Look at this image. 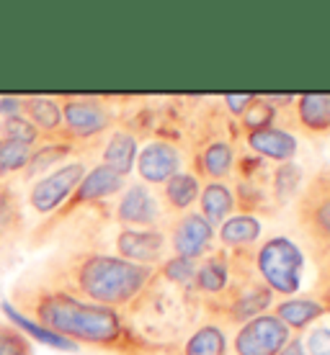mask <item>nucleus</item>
Here are the masks:
<instances>
[{
	"instance_id": "1a4fd4ad",
	"label": "nucleus",
	"mask_w": 330,
	"mask_h": 355,
	"mask_svg": "<svg viewBox=\"0 0 330 355\" xmlns=\"http://www.w3.org/2000/svg\"><path fill=\"white\" fill-rule=\"evenodd\" d=\"M215 240V230L206 222L201 214L197 211H183L179 222L170 227V248L179 258L194 260L197 263L204 252H209Z\"/></svg>"
},
{
	"instance_id": "5701e85b",
	"label": "nucleus",
	"mask_w": 330,
	"mask_h": 355,
	"mask_svg": "<svg viewBox=\"0 0 330 355\" xmlns=\"http://www.w3.org/2000/svg\"><path fill=\"white\" fill-rule=\"evenodd\" d=\"M163 198H165V204L173 209V211H186L188 206L194 204L199 198V191H201V186H199L197 175H191V173H176V175L170 178L168 183H163Z\"/></svg>"
},
{
	"instance_id": "4468645a",
	"label": "nucleus",
	"mask_w": 330,
	"mask_h": 355,
	"mask_svg": "<svg viewBox=\"0 0 330 355\" xmlns=\"http://www.w3.org/2000/svg\"><path fill=\"white\" fill-rule=\"evenodd\" d=\"M78 152V144L70 142V139H42V142L31 147L28 152V160L21 170V175L26 180H36L39 175H44L49 170L60 168L63 162H67Z\"/></svg>"
},
{
	"instance_id": "6e6552de",
	"label": "nucleus",
	"mask_w": 330,
	"mask_h": 355,
	"mask_svg": "<svg viewBox=\"0 0 330 355\" xmlns=\"http://www.w3.org/2000/svg\"><path fill=\"white\" fill-rule=\"evenodd\" d=\"M114 216L122 227H129V230H158L163 219V206L150 186L132 183L119 193Z\"/></svg>"
},
{
	"instance_id": "f8f14e48",
	"label": "nucleus",
	"mask_w": 330,
	"mask_h": 355,
	"mask_svg": "<svg viewBox=\"0 0 330 355\" xmlns=\"http://www.w3.org/2000/svg\"><path fill=\"white\" fill-rule=\"evenodd\" d=\"M299 222L315 240L330 245V175H320L299 201Z\"/></svg>"
},
{
	"instance_id": "0eeeda50",
	"label": "nucleus",
	"mask_w": 330,
	"mask_h": 355,
	"mask_svg": "<svg viewBox=\"0 0 330 355\" xmlns=\"http://www.w3.org/2000/svg\"><path fill=\"white\" fill-rule=\"evenodd\" d=\"M292 340V329L279 320L277 314H258L242 322L235 335L238 355H279V350Z\"/></svg>"
},
{
	"instance_id": "cd10ccee",
	"label": "nucleus",
	"mask_w": 330,
	"mask_h": 355,
	"mask_svg": "<svg viewBox=\"0 0 330 355\" xmlns=\"http://www.w3.org/2000/svg\"><path fill=\"white\" fill-rule=\"evenodd\" d=\"M28 152H31V147L13 142V139L0 134V183L8 180L10 175H21V170L28 160Z\"/></svg>"
},
{
	"instance_id": "72a5a7b5",
	"label": "nucleus",
	"mask_w": 330,
	"mask_h": 355,
	"mask_svg": "<svg viewBox=\"0 0 330 355\" xmlns=\"http://www.w3.org/2000/svg\"><path fill=\"white\" fill-rule=\"evenodd\" d=\"M21 98L24 96H0V119L21 116Z\"/></svg>"
},
{
	"instance_id": "4be33fe9",
	"label": "nucleus",
	"mask_w": 330,
	"mask_h": 355,
	"mask_svg": "<svg viewBox=\"0 0 330 355\" xmlns=\"http://www.w3.org/2000/svg\"><path fill=\"white\" fill-rule=\"evenodd\" d=\"M297 121L313 134L330 132V96H299L297 98Z\"/></svg>"
},
{
	"instance_id": "412c9836",
	"label": "nucleus",
	"mask_w": 330,
	"mask_h": 355,
	"mask_svg": "<svg viewBox=\"0 0 330 355\" xmlns=\"http://www.w3.org/2000/svg\"><path fill=\"white\" fill-rule=\"evenodd\" d=\"M3 311H6V317H8L10 324L21 329L28 340H39L42 345L54 347V350H65V353H75V350H78V345H75V343L60 338V335H54V332H49V329L39 327V324H36V322H31L28 317H24V314H21V311H18L10 302H3Z\"/></svg>"
},
{
	"instance_id": "c9c22d12",
	"label": "nucleus",
	"mask_w": 330,
	"mask_h": 355,
	"mask_svg": "<svg viewBox=\"0 0 330 355\" xmlns=\"http://www.w3.org/2000/svg\"><path fill=\"white\" fill-rule=\"evenodd\" d=\"M279 355H304L302 340H289V343L279 350Z\"/></svg>"
},
{
	"instance_id": "6ab92c4d",
	"label": "nucleus",
	"mask_w": 330,
	"mask_h": 355,
	"mask_svg": "<svg viewBox=\"0 0 330 355\" xmlns=\"http://www.w3.org/2000/svg\"><path fill=\"white\" fill-rule=\"evenodd\" d=\"M325 311H328V304L317 299H286L277 306V317L289 329H304L315 320H320Z\"/></svg>"
},
{
	"instance_id": "f03ea898",
	"label": "nucleus",
	"mask_w": 330,
	"mask_h": 355,
	"mask_svg": "<svg viewBox=\"0 0 330 355\" xmlns=\"http://www.w3.org/2000/svg\"><path fill=\"white\" fill-rule=\"evenodd\" d=\"M10 304L24 317L36 322L75 345L114 347L124 340V322L116 309L90 304L52 286L28 281L10 291Z\"/></svg>"
},
{
	"instance_id": "7ed1b4c3",
	"label": "nucleus",
	"mask_w": 330,
	"mask_h": 355,
	"mask_svg": "<svg viewBox=\"0 0 330 355\" xmlns=\"http://www.w3.org/2000/svg\"><path fill=\"white\" fill-rule=\"evenodd\" d=\"M256 268H258L261 284L271 291L295 296L302 288L304 275V252L295 240L284 234H277L266 240L256 252Z\"/></svg>"
},
{
	"instance_id": "393cba45",
	"label": "nucleus",
	"mask_w": 330,
	"mask_h": 355,
	"mask_svg": "<svg viewBox=\"0 0 330 355\" xmlns=\"http://www.w3.org/2000/svg\"><path fill=\"white\" fill-rule=\"evenodd\" d=\"M232 165H235V147L230 142H224V139L206 144L204 152H201V173L209 175L212 180L227 178Z\"/></svg>"
},
{
	"instance_id": "ddd939ff",
	"label": "nucleus",
	"mask_w": 330,
	"mask_h": 355,
	"mask_svg": "<svg viewBox=\"0 0 330 355\" xmlns=\"http://www.w3.org/2000/svg\"><path fill=\"white\" fill-rule=\"evenodd\" d=\"M21 116L31 121L42 139H60L63 137V108L60 98L54 96H24L21 98Z\"/></svg>"
},
{
	"instance_id": "473e14b6",
	"label": "nucleus",
	"mask_w": 330,
	"mask_h": 355,
	"mask_svg": "<svg viewBox=\"0 0 330 355\" xmlns=\"http://www.w3.org/2000/svg\"><path fill=\"white\" fill-rule=\"evenodd\" d=\"M304 355H330V327H313L302 340Z\"/></svg>"
},
{
	"instance_id": "20e7f679",
	"label": "nucleus",
	"mask_w": 330,
	"mask_h": 355,
	"mask_svg": "<svg viewBox=\"0 0 330 355\" xmlns=\"http://www.w3.org/2000/svg\"><path fill=\"white\" fill-rule=\"evenodd\" d=\"M124 183H126V178H122L119 173H114V170L106 168V165H101V162L99 165H93V168H88V173L83 175V180L78 183V188L72 191L70 198H67L52 216H47L44 224L36 227L34 242H42L44 237H49L52 227L65 222V219H67L70 214L78 211L81 206L99 204V201H106V198H111V196L122 193V191H124Z\"/></svg>"
},
{
	"instance_id": "a878e982",
	"label": "nucleus",
	"mask_w": 330,
	"mask_h": 355,
	"mask_svg": "<svg viewBox=\"0 0 330 355\" xmlns=\"http://www.w3.org/2000/svg\"><path fill=\"white\" fill-rule=\"evenodd\" d=\"M227 353V338L222 327L204 324L199 327L183 345V355H224Z\"/></svg>"
},
{
	"instance_id": "c756f323",
	"label": "nucleus",
	"mask_w": 330,
	"mask_h": 355,
	"mask_svg": "<svg viewBox=\"0 0 330 355\" xmlns=\"http://www.w3.org/2000/svg\"><path fill=\"white\" fill-rule=\"evenodd\" d=\"M0 355H34V345L10 322H0Z\"/></svg>"
},
{
	"instance_id": "a211bd4d",
	"label": "nucleus",
	"mask_w": 330,
	"mask_h": 355,
	"mask_svg": "<svg viewBox=\"0 0 330 355\" xmlns=\"http://www.w3.org/2000/svg\"><path fill=\"white\" fill-rule=\"evenodd\" d=\"M261 237V222L253 214H238L227 216L220 224V242L224 248H250Z\"/></svg>"
},
{
	"instance_id": "423d86ee",
	"label": "nucleus",
	"mask_w": 330,
	"mask_h": 355,
	"mask_svg": "<svg viewBox=\"0 0 330 355\" xmlns=\"http://www.w3.org/2000/svg\"><path fill=\"white\" fill-rule=\"evenodd\" d=\"M63 108V139L70 142H88L106 132L114 114L101 98L88 96H65L60 98Z\"/></svg>"
},
{
	"instance_id": "b1692460",
	"label": "nucleus",
	"mask_w": 330,
	"mask_h": 355,
	"mask_svg": "<svg viewBox=\"0 0 330 355\" xmlns=\"http://www.w3.org/2000/svg\"><path fill=\"white\" fill-rule=\"evenodd\" d=\"M230 281V266L222 255H212L206 258L201 266L197 268V278L194 284L201 293H209V296H217V293L224 291V286Z\"/></svg>"
},
{
	"instance_id": "2eb2a0df",
	"label": "nucleus",
	"mask_w": 330,
	"mask_h": 355,
	"mask_svg": "<svg viewBox=\"0 0 330 355\" xmlns=\"http://www.w3.org/2000/svg\"><path fill=\"white\" fill-rule=\"evenodd\" d=\"M248 147L261 157L277 162H292V157L297 155V139L286 129H279V126L248 132Z\"/></svg>"
},
{
	"instance_id": "f257e3e1",
	"label": "nucleus",
	"mask_w": 330,
	"mask_h": 355,
	"mask_svg": "<svg viewBox=\"0 0 330 355\" xmlns=\"http://www.w3.org/2000/svg\"><path fill=\"white\" fill-rule=\"evenodd\" d=\"M152 278L155 270L147 266L129 263L111 252L78 250L49 260L47 270L34 281L119 311L122 306L137 302L152 284Z\"/></svg>"
},
{
	"instance_id": "dca6fc26",
	"label": "nucleus",
	"mask_w": 330,
	"mask_h": 355,
	"mask_svg": "<svg viewBox=\"0 0 330 355\" xmlns=\"http://www.w3.org/2000/svg\"><path fill=\"white\" fill-rule=\"evenodd\" d=\"M137 137L129 129H116L108 134L104 152H101V165L111 168L114 173H119L122 178H126L132 173L134 160H137Z\"/></svg>"
},
{
	"instance_id": "bb28decb",
	"label": "nucleus",
	"mask_w": 330,
	"mask_h": 355,
	"mask_svg": "<svg viewBox=\"0 0 330 355\" xmlns=\"http://www.w3.org/2000/svg\"><path fill=\"white\" fill-rule=\"evenodd\" d=\"M304 173L297 162H281L274 173H271V188H274V196H277L279 204H286L292 201L299 188H302Z\"/></svg>"
},
{
	"instance_id": "e433bc0d",
	"label": "nucleus",
	"mask_w": 330,
	"mask_h": 355,
	"mask_svg": "<svg viewBox=\"0 0 330 355\" xmlns=\"http://www.w3.org/2000/svg\"><path fill=\"white\" fill-rule=\"evenodd\" d=\"M322 278H325V293L330 296V266L325 268V273H322Z\"/></svg>"
},
{
	"instance_id": "f3484780",
	"label": "nucleus",
	"mask_w": 330,
	"mask_h": 355,
	"mask_svg": "<svg viewBox=\"0 0 330 355\" xmlns=\"http://www.w3.org/2000/svg\"><path fill=\"white\" fill-rule=\"evenodd\" d=\"M199 204H201V216L209 224H222L230 211L235 209V193L222 180H212L199 191Z\"/></svg>"
},
{
	"instance_id": "f704fd0d",
	"label": "nucleus",
	"mask_w": 330,
	"mask_h": 355,
	"mask_svg": "<svg viewBox=\"0 0 330 355\" xmlns=\"http://www.w3.org/2000/svg\"><path fill=\"white\" fill-rule=\"evenodd\" d=\"M253 98L256 96H224V103H227V108H230V114L242 116L245 114V108L253 103Z\"/></svg>"
},
{
	"instance_id": "7c9ffc66",
	"label": "nucleus",
	"mask_w": 330,
	"mask_h": 355,
	"mask_svg": "<svg viewBox=\"0 0 330 355\" xmlns=\"http://www.w3.org/2000/svg\"><path fill=\"white\" fill-rule=\"evenodd\" d=\"M274 116H277V106H271L266 98H253V103L245 108L240 119L248 132H258V129L274 126Z\"/></svg>"
},
{
	"instance_id": "aec40b11",
	"label": "nucleus",
	"mask_w": 330,
	"mask_h": 355,
	"mask_svg": "<svg viewBox=\"0 0 330 355\" xmlns=\"http://www.w3.org/2000/svg\"><path fill=\"white\" fill-rule=\"evenodd\" d=\"M271 288L263 284H250L248 288L235 293V299L230 304V320L248 322L253 317H258L271 306Z\"/></svg>"
},
{
	"instance_id": "2f4dec72",
	"label": "nucleus",
	"mask_w": 330,
	"mask_h": 355,
	"mask_svg": "<svg viewBox=\"0 0 330 355\" xmlns=\"http://www.w3.org/2000/svg\"><path fill=\"white\" fill-rule=\"evenodd\" d=\"M160 273L170 284L181 286V288H188V286H194V278H197V263L173 255V258L165 260V266H163Z\"/></svg>"
},
{
	"instance_id": "c85d7f7f",
	"label": "nucleus",
	"mask_w": 330,
	"mask_h": 355,
	"mask_svg": "<svg viewBox=\"0 0 330 355\" xmlns=\"http://www.w3.org/2000/svg\"><path fill=\"white\" fill-rule=\"evenodd\" d=\"M0 134L3 137H8L13 142H21L26 144V147H36V144L42 142V137L36 132L31 121H26L24 116H10V119H0Z\"/></svg>"
},
{
	"instance_id": "9d476101",
	"label": "nucleus",
	"mask_w": 330,
	"mask_h": 355,
	"mask_svg": "<svg viewBox=\"0 0 330 355\" xmlns=\"http://www.w3.org/2000/svg\"><path fill=\"white\" fill-rule=\"evenodd\" d=\"M134 168H137L145 186H163L176 173H181V152L170 142L155 139L137 152Z\"/></svg>"
},
{
	"instance_id": "39448f33",
	"label": "nucleus",
	"mask_w": 330,
	"mask_h": 355,
	"mask_svg": "<svg viewBox=\"0 0 330 355\" xmlns=\"http://www.w3.org/2000/svg\"><path fill=\"white\" fill-rule=\"evenodd\" d=\"M85 173H88V162L75 157V160L63 162L60 168L49 170L36 180H31L26 193L28 211H34L36 216H52L70 198Z\"/></svg>"
},
{
	"instance_id": "9b49d317",
	"label": "nucleus",
	"mask_w": 330,
	"mask_h": 355,
	"mask_svg": "<svg viewBox=\"0 0 330 355\" xmlns=\"http://www.w3.org/2000/svg\"><path fill=\"white\" fill-rule=\"evenodd\" d=\"M116 255L119 258L137 263V266L152 268L163 260L165 252V234L160 230H129L122 227L114 240Z\"/></svg>"
}]
</instances>
